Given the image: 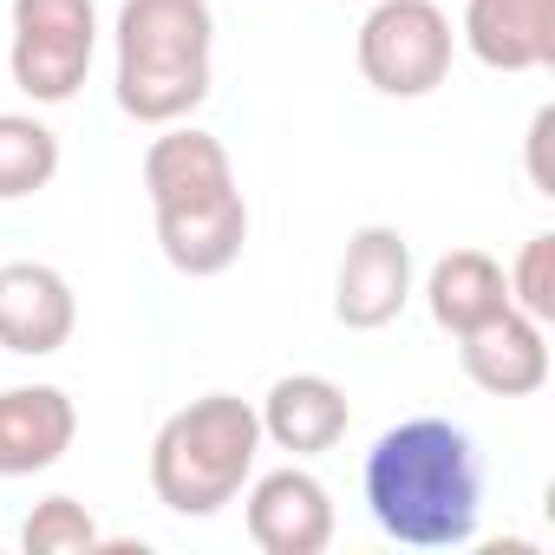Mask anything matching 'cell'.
Returning <instances> with one entry per match:
<instances>
[{
	"label": "cell",
	"instance_id": "14",
	"mask_svg": "<svg viewBox=\"0 0 555 555\" xmlns=\"http://www.w3.org/2000/svg\"><path fill=\"white\" fill-rule=\"evenodd\" d=\"M425 308H431V321L457 340V334H470V327H483V321H496V314L509 308V274H503V261L483 255V248H451V255H438L431 274H425Z\"/></svg>",
	"mask_w": 555,
	"mask_h": 555
},
{
	"label": "cell",
	"instance_id": "11",
	"mask_svg": "<svg viewBox=\"0 0 555 555\" xmlns=\"http://www.w3.org/2000/svg\"><path fill=\"white\" fill-rule=\"evenodd\" d=\"M255 418H261V444L288 451V457H321V451H334L347 438L353 405L327 373H288V379L268 386Z\"/></svg>",
	"mask_w": 555,
	"mask_h": 555
},
{
	"label": "cell",
	"instance_id": "5",
	"mask_svg": "<svg viewBox=\"0 0 555 555\" xmlns=\"http://www.w3.org/2000/svg\"><path fill=\"white\" fill-rule=\"evenodd\" d=\"M360 73L373 92L386 99H431L451 79V14L438 0H379V8L360 21Z\"/></svg>",
	"mask_w": 555,
	"mask_h": 555
},
{
	"label": "cell",
	"instance_id": "7",
	"mask_svg": "<svg viewBox=\"0 0 555 555\" xmlns=\"http://www.w3.org/2000/svg\"><path fill=\"white\" fill-rule=\"evenodd\" d=\"M412 301V242L386 222H366L347 235L340 274H334V321L347 334H379Z\"/></svg>",
	"mask_w": 555,
	"mask_h": 555
},
{
	"label": "cell",
	"instance_id": "2",
	"mask_svg": "<svg viewBox=\"0 0 555 555\" xmlns=\"http://www.w3.org/2000/svg\"><path fill=\"white\" fill-rule=\"evenodd\" d=\"M144 190H151L164 261L177 274L209 282V274L242 261L248 203L235 190L222 138H209L196 125H164V138H151V151H144Z\"/></svg>",
	"mask_w": 555,
	"mask_h": 555
},
{
	"label": "cell",
	"instance_id": "16",
	"mask_svg": "<svg viewBox=\"0 0 555 555\" xmlns=\"http://www.w3.org/2000/svg\"><path fill=\"white\" fill-rule=\"evenodd\" d=\"M21 542H27V555H86V548H99L105 535H99V522L86 516L79 496H47V503H34Z\"/></svg>",
	"mask_w": 555,
	"mask_h": 555
},
{
	"label": "cell",
	"instance_id": "6",
	"mask_svg": "<svg viewBox=\"0 0 555 555\" xmlns=\"http://www.w3.org/2000/svg\"><path fill=\"white\" fill-rule=\"evenodd\" d=\"M99 53V8L92 0H14V47L8 73L34 105H66Z\"/></svg>",
	"mask_w": 555,
	"mask_h": 555
},
{
	"label": "cell",
	"instance_id": "10",
	"mask_svg": "<svg viewBox=\"0 0 555 555\" xmlns=\"http://www.w3.org/2000/svg\"><path fill=\"white\" fill-rule=\"evenodd\" d=\"M457 366L490 399H529L548 386V327L522 308H503L496 321L457 334Z\"/></svg>",
	"mask_w": 555,
	"mask_h": 555
},
{
	"label": "cell",
	"instance_id": "4",
	"mask_svg": "<svg viewBox=\"0 0 555 555\" xmlns=\"http://www.w3.org/2000/svg\"><path fill=\"white\" fill-rule=\"evenodd\" d=\"M261 457V418L235 392H203L151 438V490L170 516H216L242 496Z\"/></svg>",
	"mask_w": 555,
	"mask_h": 555
},
{
	"label": "cell",
	"instance_id": "12",
	"mask_svg": "<svg viewBox=\"0 0 555 555\" xmlns=\"http://www.w3.org/2000/svg\"><path fill=\"white\" fill-rule=\"evenodd\" d=\"M464 47L490 73H548L555 0H464Z\"/></svg>",
	"mask_w": 555,
	"mask_h": 555
},
{
	"label": "cell",
	"instance_id": "9",
	"mask_svg": "<svg viewBox=\"0 0 555 555\" xmlns=\"http://www.w3.org/2000/svg\"><path fill=\"white\" fill-rule=\"evenodd\" d=\"M79 301L73 282L47 261H0V347L21 360H47L73 340Z\"/></svg>",
	"mask_w": 555,
	"mask_h": 555
},
{
	"label": "cell",
	"instance_id": "17",
	"mask_svg": "<svg viewBox=\"0 0 555 555\" xmlns=\"http://www.w3.org/2000/svg\"><path fill=\"white\" fill-rule=\"evenodd\" d=\"M509 308H522L529 321H555V235H529L516 268H509Z\"/></svg>",
	"mask_w": 555,
	"mask_h": 555
},
{
	"label": "cell",
	"instance_id": "1",
	"mask_svg": "<svg viewBox=\"0 0 555 555\" xmlns=\"http://www.w3.org/2000/svg\"><path fill=\"white\" fill-rule=\"evenodd\" d=\"M366 509L405 548H464L483 516V464L451 418H405L366 451Z\"/></svg>",
	"mask_w": 555,
	"mask_h": 555
},
{
	"label": "cell",
	"instance_id": "15",
	"mask_svg": "<svg viewBox=\"0 0 555 555\" xmlns=\"http://www.w3.org/2000/svg\"><path fill=\"white\" fill-rule=\"evenodd\" d=\"M53 177H60V138L27 112H0V203L40 196Z\"/></svg>",
	"mask_w": 555,
	"mask_h": 555
},
{
	"label": "cell",
	"instance_id": "18",
	"mask_svg": "<svg viewBox=\"0 0 555 555\" xmlns=\"http://www.w3.org/2000/svg\"><path fill=\"white\" fill-rule=\"evenodd\" d=\"M548 138H555V105H542V112L529 118V183H535L542 196H555V177H548Z\"/></svg>",
	"mask_w": 555,
	"mask_h": 555
},
{
	"label": "cell",
	"instance_id": "13",
	"mask_svg": "<svg viewBox=\"0 0 555 555\" xmlns=\"http://www.w3.org/2000/svg\"><path fill=\"white\" fill-rule=\"evenodd\" d=\"M79 438V405L60 386H8L0 392V477L53 470Z\"/></svg>",
	"mask_w": 555,
	"mask_h": 555
},
{
	"label": "cell",
	"instance_id": "8",
	"mask_svg": "<svg viewBox=\"0 0 555 555\" xmlns=\"http://www.w3.org/2000/svg\"><path fill=\"white\" fill-rule=\"evenodd\" d=\"M248 496V542L261 555H321L334 542V496L314 470L282 464L242 483Z\"/></svg>",
	"mask_w": 555,
	"mask_h": 555
},
{
	"label": "cell",
	"instance_id": "3",
	"mask_svg": "<svg viewBox=\"0 0 555 555\" xmlns=\"http://www.w3.org/2000/svg\"><path fill=\"white\" fill-rule=\"evenodd\" d=\"M216 14L209 0H125L118 8V112L138 125H183L209 99Z\"/></svg>",
	"mask_w": 555,
	"mask_h": 555
}]
</instances>
